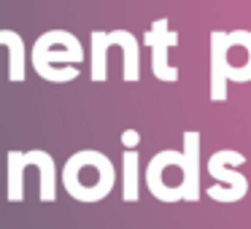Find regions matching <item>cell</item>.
I'll return each instance as SVG.
<instances>
[{
    "label": "cell",
    "mask_w": 251,
    "mask_h": 229,
    "mask_svg": "<svg viewBox=\"0 0 251 229\" xmlns=\"http://www.w3.org/2000/svg\"><path fill=\"white\" fill-rule=\"evenodd\" d=\"M8 164V202H22L25 200V170L33 164L41 173V200L54 202L57 200V162L49 151H8L6 154Z\"/></svg>",
    "instance_id": "7a4b0ae2"
},
{
    "label": "cell",
    "mask_w": 251,
    "mask_h": 229,
    "mask_svg": "<svg viewBox=\"0 0 251 229\" xmlns=\"http://www.w3.org/2000/svg\"><path fill=\"white\" fill-rule=\"evenodd\" d=\"M141 157L135 148H127L122 154V200L138 202L141 200Z\"/></svg>",
    "instance_id": "7c38bea8"
},
{
    "label": "cell",
    "mask_w": 251,
    "mask_h": 229,
    "mask_svg": "<svg viewBox=\"0 0 251 229\" xmlns=\"http://www.w3.org/2000/svg\"><path fill=\"white\" fill-rule=\"evenodd\" d=\"M33 68L38 65H81L84 62V49L81 41L68 30H46L38 35L30 51Z\"/></svg>",
    "instance_id": "5b68a950"
},
{
    "label": "cell",
    "mask_w": 251,
    "mask_h": 229,
    "mask_svg": "<svg viewBox=\"0 0 251 229\" xmlns=\"http://www.w3.org/2000/svg\"><path fill=\"white\" fill-rule=\"evenodd\" d=\"M246 164V157L235 148H219L208 157V175L219 181L216 186H208L205 194L216 202H240L249 194V178L235 167Z\"/></svg>",
    "instance_id": "277c9868"
},
{
    "label": "cell",
    "mask_w": 251,
    "mask_h": 229,
    "mask_svg": "<svg viewBox=\"0 0 251 229\" xmlns=\"http://www.w3.org/2000/svg\"><path fill=\"white\" fill-rule=\"evenodd\" d=\"M143 41H146V46L151 49V73H154V78H157V81L176 84L181 78V73H178L176 65H170L168 54H170L173 46H178L181 35L168 27V19L159 17V19L151 22V30L143 35Z\"/></svg>",
    "instance_id": "8992f818"
},
{
    "label": "cell",
    "mask_w": 251,
    "mask_h": 229,
    "mask_svg": "<svg viewBox=\"0 0 251 229\" xmlns=\"http://www.w3.org/2000/svg\"><path fill=\"white\" fill-rule=\"evenodd\" d=\"M108 38H111V44L119 46L122 54H125L122 78H125L127 84H135L138 78H141V44H138V38L130 30H111Z\"/></svg>",
    "instance_id": "30bf717a"
},
{
    "label": "cell",
    "mask_w": 251,
    "mask_h": 229,
    "mask_svg": "<svg viewBox=\"0 0 251 229\" xmlns=\"http://www.w3.org/2000/svg\"><path fill=\"white\" fill-rule=\"evenodd\" d=\"M227 65H229V81L235 84L251 81V30H229Z\"/></svg>",
    "instance_id": "ba28073f"
},
{
    "label": "cell",
    "mask_w": 251,
    "mask_h": 229,
    "mask_svg": "<svg viewBox=\"0 0 251 229\" xmlns=\"http://www.w3.org/2000/svg\"><path fill=\"white\" fill-rule=\"evenodd\" d=\"M229 33L213 30L208 35V97L213 103H224L229 97V65H227Z\"/></svg>",
    "instance_id": "52a82bcc"
},
{
    "label": "cell",
    "mask_w": 251,
    "mask_h": 229,
    "mask_svg": "<svg viewBox=\"0 0 251 229\" xmlns=\"http://www.w3.org/2000/svg\"><path fill=\"white\" fill-rule=\"evenodd\" d=\"M44 81H51V84H68L73 78H78V65H38L35 68Z\"/></svg>",
    "instance_id": "5bb4252c"
},
{
    "label": "cell",
    "mask_w": 251,
    "mask_h": 229,
    "mask_svg": "<svg viewBox=\"0 0 251 229\" xmlns=\"http://www.w3.org/2000/svg\"><path fill=\"white\" fill-rule=\"evenodd\" d=\"M116 167L103 151L84 148L68 157L62 167V186L78 202H100L114 191Z\"/></svg>",
    "instance_id": "6da1fadb"
},
{
    "label": "cell",
    "mask_w": 251,
    "mask_h": 229,
    "mask_svg": "<svg viewBox=\"0 0 251 229\" xmlns=\"http://www.w3.org/2000/svg\"><path fill=\"white\" fill-rule=\"evenodd\" d=\"M181 143H184V159H186V197H184V202H197L202 197V186H200L202 135L197 130H186L181 135Z\"/></svg>",
    "instance_id": "9c48e42d"
},
{
    "label": "cell",
    "mask_w": 251,
    "mask_h": 229,
    "mask_svg": "<svg viewBox=\"0 0 251 229\" xmlns=\"http://www.w3.org/2000/svg\"><path fill=\"white\" fill-rule=\"evenodd\" d=\"M138 143H141V132L138 130H125L122 132V146L125 148H135Z\"/></svg>",
    "instance_id": "9a60e30c"
},
{
    "label": "cell",
    "mask_w": 251,
    "mask_h": 229,
    "mask_svg": "<svg viewBox=\"0 0 251 229\" xmlns=\"http://www.w3.org/2000/svg\"><path fill=\"white\" fill-rule=\"evenodd\" d=\"M146 189L159 202H184L186 197V159L184 151L165 148L146 164Z\"/></svg>",
    "instance_id": "3957f363"
},
{
    "label": "cell",
    "mask_w": 251,
    "mask_h": 229,
    "mask_svg": "<svg viewBox=\"0 0 251 229\" xmlns=\"http://www.w3.org/2000/svg\"><path fill=\"white\" fill-rule=\"evenodd\" d=\"M92 41V49H89V76H92L95 84H105L108 81V49H111V41H108V33L103 30H92L89 35Z\"/></svg>",
    "instance_id": "4fadbf2b"
},
{
    "label": "cell",
    "mask_w": 251,
    "mask_h": 229,
    "mask_svg": "<svg viewBox=\"0 0 251 229\" xmlns=\"http://www.w3.org/2000/svg\"><path fill=\"white\" fill-rule=\"evenodd\" d=\"M0 41H3V49L8 51V78L17 84H22L27 78V49H25V41L17 30H0Z\"/></svg>",
    "instance_id": "8fae6325"
}]
</instances>
